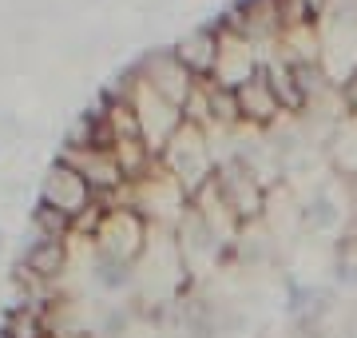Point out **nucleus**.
I'll return each mask as SVG.
<instances>
[{
  "label": "nucleus",
  "mask_w": 357,
  "mask_h": 338,
  "mask_svg": "<svg viewBox=\"0 0 357 338\" xmlns=\"http://www.w3.org/2000/svg\"><path fill=\"white\" fill-rule=\"evenodd\" d=\"M135 76L143 80V88H151L159 100H167V104L178 108V112L187 108V100H191L195 88H199V76L178 60L175 48H163V52L147 56V60L135 68Z\"/></svg>",
  "instance_id": "nucleus-1"
},
{
  "label": "nucleus",
  "mask_w": 357,
  "mask_h": 338,
  "mask_svg": "<svg viewBox=\"0 0 357 338\" xmlns=\"http://www.w3.org/2000/svg\"><path fill=\"white\" fill-rule=\"evenodd\" d=\"M40 203H48V207L64 211L68 219H84L96 203H100V196L91 191V183L79 175L76 168H68L64 159H56V168L48 171V179H44V196H40Z\"/></svg>",
  "instance_id": "nucleus-2"
},
{
  "label": "nucleus",
  "mask_w": 357,
  "mask_h": 338,
  "mask_svg": "<svg viewBox=\"0 0 357 338\" xmlns=\"http://www.w3.org/2000/svg\"><path fill=\"white\" fill-rule=\"evenodd\" d=\"M234 96H238V112H243L246 128L270 131L282 116H286V112H282V104H278V96H274V88H270L266 72H258L255 80H246Z\"/></svg>",
  "instance_id": "nucleus-3"
},
{
  "label": "nucleus",
  "mask_w": 357,
  "mask_h": 338,
  "mask_svg": "<svg viewBox=\"0 0 357 338\" xmlns=\"http://www.w3.org/2000/svg\"><path fill=\"white\" fill-rule=\"evenodd\" d=\"M218 44H222V28L203 24V28H195V32H187V36L178 40L175 56L191 68L199 80H211L215 76V64H218Z\"/></svg>",
  "instance_id": "nucleus-4"
},
{
  "label": "nucleus",
  "mask_w": 357,
  "mask_h": 338,
  "mask_svg": "<svg viewBox=\"0 0 357 338\" xmlns=\"http://www.w3.org/2000/svg\"><path fill=\"white\" fill-rule=\"evenodd\" d=\"M28 274H36L44 283H56L68 267V247L56 243V239H32V247L24 251V263H20Z\"/></svg>",
  "instance_id": "nucleus-5"
},
{
  "label": "nucleus",
  "mask_w": 357,
  "mask_h": 338,
  "mask_svg": "<svg viewBox=\"0 0 357 338\" xmlns=\"http://www.w3.org/2000/svg\"><path fill=\"white\" fill-rule=\"evenodd\" d=\"M342 108H345V116H357V72L342 84Z\"/></svg>",
  "instance_id": "nucleus-6"
}]
</instances>
